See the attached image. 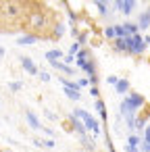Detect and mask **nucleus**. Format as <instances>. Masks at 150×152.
Returning <instances> with one entry per match:
<instances>
[{
	"label": "nucleus",
	"mask_w": 150,
	"mask_h": 152,
	"mask_svg": "<svg viewBox=\"0 0 150 152\" xmlns=\"http://www.w3.org/2000/svg\"><path fill=\"white\" fill-rule=\"evenodd\" d=\"M88 61H90V54H88V50H86V48H81V50L77 52V56H75V65H77L79 69H83Z\"/></svg>",
	"instance_id": "8"
},
{
	"label": "nucleus",
	"mask_w": 150,
	"mask_h": 152,
	"mask_svg": "<svg viewBox=\"0 0 150 152\" xmlns=\"http://www.w3.org/2000/svg\"><path fill=\"white\" fill-rule=\"evenodd\" d=\"M144 96L142 94H135V92H129L127 94V98H123L121 100V104H119V117L121 119H125V117H129V115H135L142 106H144Z\"/></svg>",
	"instance_id": "1"
},
{
	"label": "nucleus",
	"mask_w": 150,
	"mask_h": 152,
	"mask_svg": "<svg viewBox=\"0 0 150 152\" xmlns=\"http://www.w3.org/2000/svg\"><path fill=\"white\" fill-rule=\"evenodd\" d=\"M25 119H27V123H29V127H31V129H36V131H42V123H40V119H38V117H36L31 110L25 115Z\"/></svg>",
	"instance_id": "12"
},
{
	"label": "nucleus",
	"mask_w": 150,
	"mask_h": 152,
	"mask_svg": "<svg viewBox=\"0 0 150 152\" xmlns=\"http://www.w3.org/2000/svg\"><path fill=\"white\" fill-rule=\"evenodd\" d=\"M138 27H140V31H146V29L150 27V13H148V11H144V13L138 17Z\"/></svg>",
	"instance_id": "10"
},
{
	"label": "nucleus",
	"mask_w": 150,
	"mask_h": 152,
	"mask_svg": "<svg viewBox=\"0 0 150 152\" xmlns=\"http://www.w3.org/2000/svg\"><path fill=\"white\" fill-rule=\"evenodd\" d=\"M96 4V9H98V13H100V17H108L110 15V2H100V0H98V2H94Z\"/></svg>",
	"instance_id": "14"
},
{
	"label": "nucleus",
	"mask_w": 150,
	"mask_h": 152,
	"mask_svg": "<svg viewBox=\"0 0 150 152\" xmlns=\"http://www.w3.org/2000/svg\"><path fill=\"white\" fill-rule=\"evenodd\" d=\"M90 94H92L96 100H98V96H100V92H98V88H96V86H92V88H90Z\"/></svg>",
	"instance_id": "30"
},
{
	"label": "nucleus",
	"mask_w": 150,
	"mask_h": 152,
	"mask_svg": "<svg viewBox=\"0 0 150 152\" xmlns=\"http://www.w3.org/2000/svg\"><path fill=\"white\" fill-rule=\"evenodd\" d=\"M113 9H117L121 15L129 17L131 11L135 9V2H133V0H117V2H113Z\"/></svg>",
	"instance_id": "4"
},
{
	"label": "nucleus",
	"mask_w": 150,
	"mask_h": 152,
	"mask_svg": "<svg viewBox=\"0 0 150 152\" xmlns=\"http://www.w3.org/2000/svg\"><path fill=\"white\" fill-rule=\"evenodd\" d=\"M81 50V46H79V42H73L71 46H69V56H77V52Z\"/></svg>",
	"instance_id": "21"
},
{
	"label": "nucleus",
	"mask_w": 150,
	"mask_h": 152,
	"mask_svg": "<svg viewBox=\"0 0 150 152\" xmlns=\"http://www.w3.org/2000/svg\"><path fill=\"white\" fill-rule=\"evenodd\" d=\"M121 25H123V29L127 31V36H138V34H140V27H138V23L125 21V23H121Z\"/></svg>",
	"instance_id": "15"
},
{
	"label": "nucleus",
	"mask_w": 150,
	"mask_h": 152,
	"mask_svg": "<svg viewBox=\"0 0 150 152\" xmlns=\"http://www.w3.org/2000/svg\"><path fill=\"white\" fill-rule=\"evenodd\" d=\"M61 58H65V54H63V50H59V48H52V50L46 52V61H48V63H54V61H61Z\"/></svg>",
	"instance_id": "13"
},
{
	"label": "nucleus",
	"mask_w": 150,
	"mask_h": 152,
	"mask_svg": "<svg viewBox=\"0 0 150 152\" xmlns=\"http://www.w3.org/2000/svg\"><path fill=\"white\" fill-rule=\"evenodd\" d=\"M127 48H129V50H127L129 54H144L148 46H146L144 38L138 34V36H129V38H127Z\"/></svg>",
	"instance_id": "3"
},
{
	"label": "nucleus",
	"mask_w": 150,
	"mask_h": 152,
	"mask_svg": "<svg viewBox=\"0 0 150 152\" xmlns=\"http://www.w3.org/2000/svg\"><path fill=\"white\" fill-rule=\"evenodd\" d=\"M144 127H146V119H138L135 117V131H144Z\"/></svg>",
	"instance_id": "23"
},
{
	"label": "nucleus",
	"mask_w": 150,
	"mask_h": 152,
	"mask_svg": "<svg viewBox=\"0 0 150 152\" xmlns=\"http://www.w3.org/2000/svg\"><path fill=\"white\" fill-rule=\"evenodd\" d=\"M34 25H36V27H42V25H44V17H42V15L34 17Z\"/></svg>",
	"instance_id": "26"
},
{
	"label": "nucleus",
	"mask_w": 150,
	"mask_h": 152,
	"mask_svg": "<svg viewBox=\"0 0 150 152\" xmlns=\"http://www.w3.org/2000/svg\"><path fill=\"white\" fill-rule=\"evenodd\" d=\"M140 144H142V137H140L138 133H129V135H127V146H131V148H140Z\"/></svg>",
	"instance_id": "16"
},
{
	"label": "nucleus",
	"mask_w": 150,
	"mask_h": 152,
	"mask_svg": "<svg viewBox=\"0 0 150 152\" xmlns=\"http://www.w3.org/2000/svg\"><path fill=\"white\" fill-rule=\"evenodd\" d=\"M40 38L38 36H34V34H25V36H19L17 38V44H21V46H31V44H36Z\"/></svg>",
	"instance_id": "7"
},
{
	"label": "nucleus",
	"mask_w": 150,
	"mask_h": 152,
	"mask_svg": "<svg viewBox=\"0 0 150 152\" xmlns=\"http://www.w3.org/2000/svg\"><path fill=\"white\" fill-rule=\"evenodd\" d=\"M69 121L73 123V127H75V131L79 133V137H83V135H86V131H88V129L83 127V123H81V121H79V119H77V117H75L73 113L69 115Z\"/></svg>",
	"instance_id": "9"
},
{
	"label": "nucleus",
	"mask_w": 150,
	"mask_h": 152,
	"mask_svg": "<svg viewBox=\"0 0 150 152\" xmlns=\"http://www.w3.org/2000/svg\"><path fill=\"white\" fill-rule=\"evenodd\" d=\"M67 98L69 100H81V92H75V90H65Z\"/></svg>",
	"instance_id": "20"
},
{
	"label": "nucleus",
	"mask_w": 150,
	"mask_h": 152,
	"mask_svg": "<svg viewBox=\"0 0 150 152\" xmlns=\"http://www.w3.org/2000/svg\"><path fill=\"white\" fill-rule=\"evenodd\" d=\"M9 88H11V92H19V90L23 88V83H21V81H11Z\"/></svg>",
	"instance_id": "24"
},
{
	"label": "nucleus",
	"mask_w": 150,
	"mask_h": 152,
	"mask_svg": "<svg viewBox=\"0 0 150 152\" xmlns=\"http://www.w3.org/2000/svg\"><path fill=\"white\" fill-rule=\"evenodd\" d=\"M73 115L83 123V127H86L88 131H92V135H94V137H98V135H100V123L94 119V115H90L86 108H75V110H73Z\"/></svg>",
	"instance_id": "2"
},
{
	"label": "nucleus",
	"mask_w": 150,
	"mask_h": 152,
	"mask_svg": "<svg viewBox=\"0 0 150 152\" xmlns=\"http://www.w3.org/2000/svg\"><path fill=\"white\" fill-rule=\"evenodd\" d=\"M50 67L52 69H56V71H61V73H65V75H75V69L73 67H69V65H65L63 61H54V63H50Z\"/></svg>",
	"instance_id": "6"
},
{
	"label": "nucleus",
	"mask_w": 150,
	"mask_h": 152,
	"mask_svg": "<svg viewBox=\"0 0 150 152\" xmlns=\"http://www.w3.org/2000/svg\"><path fill=\"white\" fill-rule=\"evenodd\" d=\"M104 36H106L108 40H117V31H115V25H108V27H104Z\"/></svg>",
	"instance_id": "19"
},
{
	"label": "nucleus",
	"mask_w": 150,
	"mask_h": 152,
	"mask_svg": "<svg viewBox=\"0 0 150 152\" xmlns=\"http://www.w3.org/2000/svg\"><path fill=\"white\" fill-rule=\"evenodd\" d=\"M4 56V48H0V58H2Z\"/></svg>",
	"instance_id": "36"
},
{
	"label": "nucleus",
	"mask_w": 150,
	"mask_h": 152,
	"mask_svg": "<svg viewBox=\"0 0 150 152\" xmlns=\"http://www.w3.org/2000/svg\"><path fill=\"white\" fill-rule=\"evenodd\" d=\"M54 36H56V38H61V36H65V25H61V23H59V25L54 27Z\"/></svg>",
	"instance_id": "25"
},
{
	"label": "nucleus",
	"mask_w": 150,
	"mask_h": 152,
	"mask_svg": "<svg viewBox=\"0 0 150 152\" xmlns=\"http://www.w3.org/2000/svg\"><path fill=\"white\" fill-rule=\"evenodd\" d=\"M42 131H44L46 135H54V131H52V129H48V127H42Z\"/></svg>",
	"instance_id": "34"
},
{
	"label": "nucleus",
	"mask_w": 150,
	"mask_h": 152,
	"mask_svg": "<svg viewBox=\"0 0 150 152\" xmlns=\"http://www.w3.org/2000/svg\"><path fill=\"white\" fill-rule=\"evenodd\" d=\"M42 146H46V148H54V140H44Z\"/></svg>",
	"instance_id": "32"
},
{
	"label": "nucleus",
	"mask_w": 150,
	"mask_h": 152,
	"mask_svg": "<svg viewBox=\"0 0 150 152\" xmlns=\"http://www.w3.org/2000/svg\"><path fill=\"white\" fill-rule=\"evenodd\" d=\"M115 92H117L119 96H127V94H129V81H127V79H119L117 86H115Z\"/></svg>",
	"instance_id": "11"
},
{
	"label": "nucleus",
	"mask_w": 150,
	"mask_h": 152,
	"mask_svg": "<svg viewBox=\"0 0 150 152\" xmlns=\"http://www.w3.org/2000/svg\"><path fill=\"white\" fill-rule=\"evenodd\" d=\"M94 106H96V110H98V115H100V119L104 121V119H106V108H104V104H102V100H96V102H94Z\"/></svg>",
	"instance_id": "18"
},
{
	"label": "nucleus",
	"mask_w": 150,
	"mask_h": 152,
	"mask_svg": "<svg viewBox=\"0 0 150 152\" xmlns=\"http://www.w3.org/2000/svg\"><path fill=\"white\" fill-rule=\"evenodd\" d=\"M19 61H21V67H23V69H25L29 75H38V73H40V69L36 67V63H34L29 56H21Z\"/></svg>",
	"instance_id": "5"
},
{
	"label": "nucleus",
	"mask_w": 150,
	"mask_h": 152,
	"mask_svg": "<svg viewBox=\"0 0 150 152\" xmlns=\"http://www.w3.org/2000/svg\"><path fill=\"white\" fill-rule=\"evenodd\" d=\"M117 81H119V77H115V75H108L106 77V83L108 86H117Z\"/></svg>",
	"instance_id": "29"
},
{
	"label": "nucleus",
	"mask_w": 150,
	"mask_h": 152,
	"mask_svg": "<svg viewBox=\"0 0 150 152\" xmlns=\"http://www.w3.org/2000/svg\"><path fill=\"white\" fill-rule=\"evenodd\" d=\"M77 86H79V90H81V88H88V86H90V79H88V77H81V79L77 81Z\"/></svg>",
	"instance_id": "27"
},
{
	"label": "nucleus",
	"mask_w": 150,
	"mask_h": 152,
	"mask_svg": "<svg viewBox=\"0 0 150 152\" xmlns=\"http://www.w3.org/2000/svg\"><path fill=\"white\" fill-rule=\"evenodd\" d=\"M115 48L119 50V52H127L129 48H127V38H123V40H115Z\"/></svg>",
	"instance_id": "17"
},
{
	"label": "nucleus",
	"mask_w": 150,
	"mask_h": 152,
	"mask_svg": "<svg viewBox=\"0 0 150 152\" xmlns=\"http://www.w3.org/2000/svg\"><path fill=\"white\" fill-rule=\"evenodd\" d=\"M38 77H40L42 81H50V73H46V71H40V73H38Z\"/></svg>",
	"instance_id": "28"
},
{
	"label": "nucleus",
	"mask_w": 150,
	"mask_h": 152,
	"mask_svg": "<svg viewBox=\"0 0 150 152\" xmlns=\"http://www.w3.org/2000/svg\"><path fill=\"white\" fill-rule=\"evenodd\" d=\"M144 42H146V46H150V36H146V38H144Z\"/></svg>",
	"instance_id": "35"
},
{
	"label": "nucleus",
	"mask_w": 150,
	"mask_h": 152,
	"mask_svg": "<svg viewBox=\"0 0 150 152\" xmlns=\"http://www.w3.org/2000/svg\"><path fill=\"white\" fill-rule=\"evenodd\" d=\"M86 40H88V34H79V38H77L79 46H81V44H86Z\"/></svg>",
	"instance_id": "31"
},
{
	"label": "nucleus",
	"mask_w": 150,
	"mask_h": 152,
	"mask_svg": "<svg viewBox=\"0 0 150 152\" xmlns=\"http://www.w3.org/2000/svg\"><path fill=\"white\" fill-rule=\"evenodd\" d=\"M81 144L86 146V150H96V148H94V142H92L88 135H83V137H81Z\"/></svg>",
	"instance_id": "22"
},
{
	"label": "nucleus",
	"mask_w": 150,
	"mask_h": 152,
	"mask_svg": "<svg viewBox=\"0 0 150 152\" xmlns=\"http://www.w3.org/2000/svg\"><path fill=\"white\" fill-rule=\"evenodd\" d=\"M46 117H48L50 121H56V115H54V113H50V110H46Z\"/></svg>",
	"instance_id": "33"
},
{
	"label": "nucleus",
	"mask_w": 150,
	"mask_h": 152,
	"mask_svg": "<svg viewBox=\"0 0 150 152\" xmlns=\"http://www.w3.org/2000/svg\"><path fill=\"white\" fill-rule=\"evenodd\" d=\"M148 13H150V7H148Z\"/></svg>",
	"instance_id": "37"
}]
</instances>
